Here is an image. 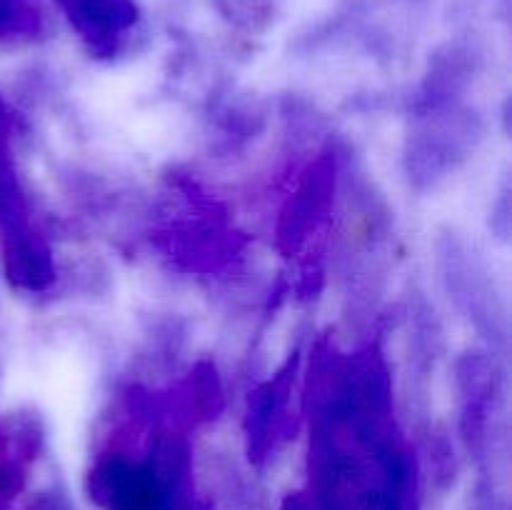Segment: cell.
I'll use <instances>...</instances> for the list:
<instances>
[{"label": "cell", "mask_w": 512, "mask_h": 510, "mask_svg": "<svg viewBox=\"0 0 512 510\" xmlns=\"http://www.w3.org/2000/svg\"><path fill=\"white\" fill-rule=\"evenodd\" d=\"M35 28V13L28 0H0V38L30 33Z\"/></svg>", "instance_id": "3"}, {"label": "cell", "mask_w": 512, "mask_h": 510, "mask_svg": "<svg viewBox=\"0 0 512 510\" xmlns=\"http://www.w3.org/2000/svg\"><path fill=\"white\" fill-rule=\"evenodd\" d=\"M283 510H318V508H315L313 500H305L300 498V495H295V498H290L288 503H285Z\"/></svg>", "instance_id": "5"}, {"label": "cell", "mask_w": 512, "mask_h": 510, "mask_svg": "<svg viewBox=\"0 0 512 510\" xmlns=\"http://www.w3.org/2000/svg\"><path fill=\"white\" fill-rule=\"evenodd\" d=\"M15 485V465L13 460L8 458V448H5V440L0 438V498L13 490Z\"/></svg>", "instance_id": "4"}, {"label": "cell", "mask_w": 512, "mask_h": 510, "mask_svg": "<svg viewBox=\"0 0 512 510\" xmlns=\"http://www.w3.org/2000/svg\"><path fill=\"white\" fill-rule=\"evenodd\" d=\"M70 25L95 48H113L135 25L133 0H58Z\"/></svg>", "instance_id": "2"}, {"label": "cell", "mask_w": 512, "mask_h": 510, "mask_svg": "<svg viewBox=\"0 0 512 510\" xmlns=\"http://www.w3.org/2000/svg\"><path fill=\"white\" fill-rule=\"evenodd\" d=\"M183 455L168 448L148 458L110 455L93 473V498L105 510H188Z\"/></svg>", "instance_id": "1"}]
</instances>
